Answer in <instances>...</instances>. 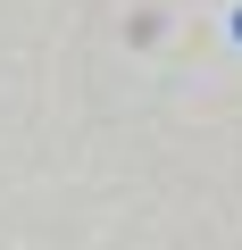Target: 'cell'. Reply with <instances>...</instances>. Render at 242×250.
Returning <instances> with one entry per match:
<instances>
[{
  "label": "cell",
  "mask_w": 242,
  "mask_h": 250,
  "mask_svg": "<svg viewBox=\"0 0 242 250\" xmlns=\"http://www.w3.org/2000/svg\"><path fill=\"white\" fill-rule=\"evenodd\" d=\"M234 42H242V17H234Z\"/></svg>",
  "instance_id": "1"
}]
</instances>
